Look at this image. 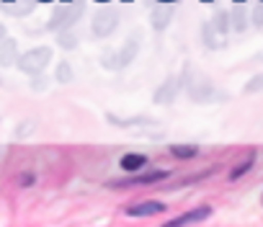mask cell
Segmentation results:
<instances>
[{"label": "cell", "instance_id": "obj_13", "mask_svg": "<svg viewBox=\"0 0 263 227\" xmlns=\"http://www.w3.org/2000/svg\"><path fill=\"white\" fill-rule=\"evenodd\" d=\"M209 24H212V29H214L217 34H222V36H224V34L230 31V13L217 11V13H214V18H212Z\"/></svg>", "mask_w": 263, "mask_h": 227}, {"label": "cell", "instance_id": "obj_15", "mask_svg": "<svg viewBox=\"0 0 263 227\" xmlns=\"http://www.w3.org/2000/svg\"><path fill=\"white\" fill-rule=\"evenodd\" d=\"M57 42H60V47H62V49H75V47L80 44L78 34H75V31H70V29H67V31H60V34H57Z\"/></svg>", "mask_w": 263, "mask_h": 227}, {"label": "cell", "instance_id": "obj_23", "mask_svg": "<svg viewBox=\"0 0 263 227\" xmlns=\"http://www.w3.org/2000/svg\"><path fill=\"white\" fill-rule=\"evenodd\" d=\"M3 39H6V26L0 24V42H3Z\"/></svg>", "mask_w": 263, "mask_h": 227}, {"label": "cell", "instance_id": "obj_5", "mask_svg": "<svg viewBox=\"0 0 263 227\" xmlns=\"http://www.w3.org/2000/svg\"><path fill=\"white\" fill-rule=\"evenodd\" d=\"M178 90H181V80H178V75H171V78H165V80L155 88L153 103H158V106L173 103V101H176V96H178Z\"/></svg>", "mask_w": 263, "mask_h": 227}, {"label": "cell", "instance_id": "obj_18", "mask_svg": "<svg viewBox=\"0 0 263 227\" xmlns=\"http://www.w3.org/2000/svg\"><path fill=\"white\" fill-rule=\"evenodd\" d=\"M201 39H204V44H206L209 49H217V47H219V42H217V31L212 29V24H204V26H201Z\"/></svg>", "mask_w": 263, "mask_h": 227}, {"label": "cell", "instance_id": "obj_9", "mask_svg": "<svg viewBox=\"0 0 263 227\" xmlns=\"http://www.w3.org/2000/svg\"><path fill=\"white\" fill-rule=\"evenodd\" d=\"M18 60V44L16 39H3L0 42V67H13Z\"/></svg>", "mask_w": 263, "mask_h": 227}, {"label": "cell", "instance_id": "obj_3", "mask_svg": "<svg viewBox=\"0 0 263 227\" xmlns=\"http://www.w3.org/2000/svg\"><path fill=\"white\" fill-rule=\"evenodd\" d=\"M80 16H83V8L80 6H67V8H57L52 16H49V21H47V29L49 31H67V29H72L78 21H80Z\"/></svg>", "mask_w": 263, "mask_h": 227}, {"label": "cell", "instance_id": "obj_12", "mask_svg": "<svg viewBox=\"0 0 263 227\" xmlns=\"http://www.w3.org/2000/svg\"><path fill=\"white\" fill-rule=\"evenodd\" d=\"M230 29L237 31V34L248 29V11H245V8H235V11L230 13Z\"/></svg>", "mask_w": 263, "mask_h": 227}, {"label": "cell", "instance_id": "obj_4", "mask_svg": "<svg viewBox=\"0 0 263 227\" xmlns=\"http://www.w3.org/2000/svg\"><path fill=\"white\" fill-rule=\"evenodd\" d=\"M116 26H119V13L116 11H111V8H103V11H98L96 16H93V21H90V31H93V36H111L114 31H116Z\"/></svg>", "mask_w": 263, "mask_h": 227}, {"label": "cell", "instance_id": "obj_16", "mask_svg": "<svg viewBox=\"0 0 263 227\" xmlns=\"http://www.w3.org/2000/svg\"><path fill=\"white\" fill-rule=\"evenodd\" d=\"M253 163H255V158H253V155H248L242 163H237V165L230 171V181H237V178H242V176H245V173L253 168Z\"/></svg>", "mask_w": 263, "mask_h": 227}, {"label": "cell", "instance_id": "obj_1", "mask_svg": "<svg viewBox=\"0 0 263 227\" xmlns=\"http://www.w3.org/2000/svg\"><path fill=\"white\" fill-rule=\"evenodd\" d=\"M137 52H140V31H132L129 39L119 49H106L103 57H101V62L108 70H121V67H126L132 60L137 57Z\"/></svg>", "mask_w": 263, "mask_h": 227}, {"label": "cell", "instance_id": "obj_17", "mask_svg": "<svg viewBox=\"0 0 263 227\" xmlns=\"http://www.w3.org/2000/svg\"><path fill=\"white\" fill-rule=\"evenodd\" d=\"M72 78H75L72 65H70V62H60L57 70H54V80H57V83H70Z\"/></svg>", "mask_w": 263, "mask_h": 227}, {"label": "cell", "instance_id": "obj_6", "mask_svg": "<svg viewBox=\"0 0 263 227\" xmlns=\"http://www.w3.org/2000/svg\"><path fill=\"white\" fill-rule=\"evenodd\" d=\"M171 173L168 171H153V173H145V176H135V178H126V181H114L111 188H129V186H147V183H158L163 178H168Z\"/></svg>", "mask_w": 263, "mask_h": 227}, {"label": "cell", "instance_id": "obj_19", "mask_svg": "<svg viewBox=\"0 0 263 227\" xmlns=\"http://www.w3.org/2000/svg\"><path fill=\"white\" fill-rule=\"evenodd\" d=\"M260 90H263V72L253 75V78L245 83V88H242V93H248V96H253V93H260Z\"/></svg>", "mask_w": 263, "mask_h": 227}, {"label": "cell", "instance_id": "obj_14", "mask_svg": "<svg viewBox=\"0 0 263 227\" xmlns=\"http://www.w3.org/2000/svg\"><path fill=\"white\" fill-rule=\"evenodd\" d=\"M196 153H199L196 145H173V147H171V155H173V158H181V160L196 158Z\"/></svg>", "mask_w": 263, "mask_h": 227}, {"label": "cell", "instance_id": "obj_10", "mask_svg": "<svg viewBox=\"0 0 263 227\" xmlns=\"http://www.w3.org/2000/svg\"><path fill=\"white\" fill-rule=\"evenodd\" d=\"M171 18H173V8L160 6V8H155V11H153L150 24H153V29H155V31H165V29H168V24H171Z\"/></svg>", "mask_w": 263, "mask_h": 227}, {"label": "cell", "instance_id": "obj_8", "mask_svg": "<svg viewBox=\"0 0 263 227\" xmlns=\"http://www.w3.org/2000/svg\"><path fill=\"white\" fill-rule=\"evenodd\" d=\"M209 206H201V209H194V212H186V214H181V217H176V219H168L165 224L168 227H181V224H199V222H204L206 217H209Z\"/></svg>", "mask_w": 263, "mask_h": 227}, {"label": "cell", "instance_id": "obj_11", "mask_svg": "<svg viewBox=\"0 0 263 227\" xmlns=\"http://www.w3.org/2000/svg\"><path fill=\"white\" fill-rule=\"evenodd\" d=\"M145 163H147V158H145V155L132 153V155H124V158H121V171H126V173H135V171H140Z\"/></svg>", "mask_w": 263, "mask_h": 227}, {"label": "cell", "instance_id": "obj_21", "mask_svg": "<svg viewBox=\"0 0 263 227\" xmlns=\"http://www.w3.org/2000/svg\"><path fill=\"white\" fill-rule=\"evenodd\" d=\"M31 90H47V80L42 78V72H39V78L34 75V80H31Z\"/></svg>", "mask_w": 263, "mask_h": 227}, {"label": "cell", "instance_id": "obj_7", "mask_svg": "<svg viewBox=\"0 0 263 227\" xmlns=\"http://www.w3.org/2000/svg\"><path fill=\"white\" fill-rule=\"evenodd\" d=\"M160 212H165L163 201H140V204H129L126 206L129 217H153V214H160Z\"/></svg>", "mask_w": 263, "mask_h": 227}, {"label": "cell", "instance_id": "obj_2", "mask_svg": "<svg viewBox=\"0 0 263 227\" xmlns=\"http://www.w3.org/2000/svg\"><path fill=\"white\" fill-rule=\"evenodd\" d=\"M49 60H52V49H49V47H36V49L24 52V54L16 60V65H18L21 72H26V75L34 78V75L44 72V67L49 65Z\"/></svg>", "mask_w": 263, "mask_h": 227}, {"label": "cell", "instance_id": "obj_22", "mask_svg": "<svg viewBox=\"0 0 263 227\" xmlns=\"http://www.w3.org/2000/svg\"><path fill=\"white\" fill-rule=\"evenodd\" d=\"M18 183H21V186H29V183H34V176H31V173H24V178H21Z\"/></svg>", "mask_w": 263, "mask_h": 227}, {"label": "cell", "instance_id": "obj_20", "mask_svg": "<svg viewBox=\"0 0 263 227\" xmlns=\"http://www.w3.org/2000/svg\"><path fill=\"white\" fill-rule=\"evenodd\" d=\"M250 24H253L255 29H263V6H255V8H253V13H250Z\"/></svg>", "mask_w": 263, "mask_h": 227}, {"label": "cell", "instance_id": "obj_24", "mask_svg": "<svg viewBox=\"0 0 263 227\" xmlns=\"http://www.w3.org/2000/svg\"><path fill=\"white\" fill-rule=\"evenodd\" d=\"M0 85H3V80H0Z\"/></svg>", "mask_w": 263, "mask_h": 227}]
</instances>
